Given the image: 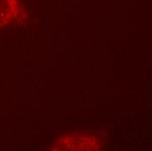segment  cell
Instances as JSON below:
<instances>
[{"instance_id":"cell-1","label":"cell","mask_w":152,"mask_h":151,"mask_svg":"<svg viewBox=\"0 0 152 151\" xmlns=\"http://www.w3.org/2000/svg\"><path fill=\"white\" fill-rule=\"evenodd\" d=\"M101 147L100 141L88 134H69L61 136L50 147L52 150H96Z\"/></svg>"},{"instance_id":"cell-2","label":"cell","mask_w":152,"mask_h":151,"mask_svg":"<svg viewBox=\"0 0 152 151\" xmlns=\"http://www.w3.org/2000/svg\"><path fill=\"white\" fill-rule=\"evenodd\" d=\"M22 12V6L18 0H0V27L15 21Z\"/></svg>"}]
</instances>
